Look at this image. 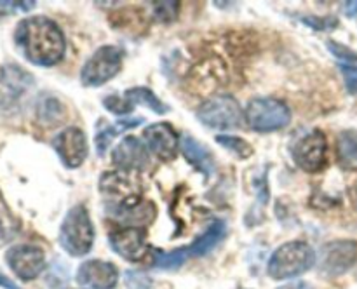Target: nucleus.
<instances>
[{"label":"nucleus","mask_w":357,"mask_h":289,"mask_svg":"<svg viewBox=\"0 0 357 289\" xmlns=\"http://www.w3.org/2000/svg\"><path fill=\"white\" fill-rule=\"evenodd\" d=\"M100 190L108 216L126 228H142L155 218V205L143 197L136 173L122 169L105 173L100 180Z\"/></svg>","instance_id":"nucleus-1"},{"label":"nucleus","mask_w":357,"mask_h":289,"mask_svg":"<svg viewBox=\"0 0 357 289\" xmlns=\"http://www.w3.org/2000/svg\"><path fill=\"white\" fill-rule=\"evenodd\" d=\"M14 40L24 58L38 66H52L65 56V37L58 24L45 16L23 19L16 28Z\"/></svg>","instance_id":"nucleus-2"},{"label":"nucleus","mask_w":357,"mask_h":289,"mask_svg":"<svg viewBox=\"0 0 357 289\" xmlns=\"http://www.w3.org/2000/svg\"><path fill=\"white\" fill-rule=\"evenodd\" d=\"M314 265H316V253L312 247L303 240H291L274 251L268 260L267 272L272 279L284 281L305 274Z\"/></svg>","instance_id":"nucleus-3"},{"label":"nucleus","mask_w":357,"mask_h":289,"mask_svg":"<svg viewBox=\"0 0 357 289\" xmlns=\"http://www.w3.org/2000/svg\"><path fill=\"white\" fill-rule=\"evenodd\" d=\"M59 244L72 256H84L93 249L94 226L84 205H75L66 212L59 228Z\"/></svg>","instance_id":"nucleus-4"},{"label":"nucleus","mask_w":357,"mask_h":289,"mask_svg":"<svg viewBox=\"0 0 357 289\" xmlns=\"http://www.w3.org/2000/svg\"><path fill=\"white\" fill-rule=\"evenodd\" d=\"M246 120L253 131L274 132L289 124L291 111L275 97H255L248 103Z\"/></svg>","instance_id":"nucleus-5"},{"label":"nucleus","mask_w":357,"mask_h":289,"mask_svg":"<svg viewBox=\"0 0 357 289\" xmlns=\"http://www.w3.org/2000/svg\"><path fill=\"white\" fill-rule=\"evenodd\" d=\"M197 118L208 127L227 131V129L241 127L244 115L236 97L229 96V94H220V96L208 100L199 108Z\"/></svg>","instance_id":"nucleus-6"},{"label":"nucleus","mask_w":357,"mask_h":289,"mask_svg":"<svg viewBox=\"0 0 357 289\" xmlns=\"http://www.w3.org/2000/svg\"><path fill=\"white\" fill-rule=\"evenodd\" d=\"M122 51L115 45H103L86 61L80 80L86 87H100L114 79L122 68Z\"/></svg>","instance_id":"nucleus-7"},{"label":"nucleus","mask_w":357,"mask_h":289,"mask_svg":"<svg viewBox=\"0 0 357 289\" xmlns=\"http://www.w3.org/2000/svg\"><path fill=\"white\" fill-rule=\"evenodd\" d=\"M357 261L356 240L340 239L328 242L319 251V268L324 275L337 277L351 270Z\"/></svg>","instance_id":"nucleus-8"},{"label":"nucleus","mask_w":357,"mask_h":289,"mask_svg":"<svg viewBox=\"0 0 357 289\" xmlns=\"http://www.w3.org/2000/svg\"><path fill=\"white\" fill-rule=\"evenodd\" d=\"M293 159L300 169L307 173H317L326 166V153H328V141L326 136L321 131H310L309 134L302 136L295 143L291 150Z\"/></svg>","instance_id":"nucleus-9"},{"label":"nucleus","mask_w":357,"mask_h":289,"mask_svg":"<svg viewBox=\"0 0 357 289\" xmlns=\"http://www.w3.org/2000/svg\"><path fill=\"white\" fill-rule=\"evenodd\" d=\"M6 261L21 281H33L45 268L44 251L37 246H28V244L10 247L6 253Z\"/></svg>","instance_id":"nucleus-10"},{"label":"nucleus","mask_w":357,"mask_h":289,"mask_svg":"<svg viewBox=\"0 0 357 289\" xmlns=\"http://www.w3.org/2000/svg\"><path fill=\"white\" fill-rule=\"evenodd\" d=\"M56 153L61 159L63 166L68 169H75L84 164L87 157V141L84 131L79 127H66L52 139Z\"/></svg>","instance_id":"nucleus-11"},{"label":"nucleus","mask_w":357,"mask_h":289,"mask_svg":"<svg viewBox=\"0 0 357 289\" xmlns=\"http://www.w3.org/2000/svg\"><path fill=\"white\" fill-rule=\"evenodd\" d=\"M143 138H145L149 152H152L157 159L164 162L176 159L178 150H180V138L169 124L157 122V124L149 125L143 131Z\"/></svg>","instance_id":"nucleus-12"},{"label":"nucleus","mask_w":357,"mask_h":289,"mask_svg":"<svg viewBox=\"0 0 357 289\" xmlns=\"http://www.w3.org/2000/svg\"><path fill=\"white\" fill-rule=\"evenodd\" d=\"M77 282L84 289H115L119 272L110 261L87 260L77 270Z\"/></svg>","instance_id":"nucleus-13"},{"label":"nucleus","mask_w":357,"mask_h":289,"mask_svg":"<svg viewBox=\"0 0 357 289\" xmlns=\"http://www.w3.org/2000/svg\"><path fill=\"white\" fill-rule=\"evenodd\" d=\"M112 160L115 166L129 173H139L150 166V153L142 141L135 136L122 139L112 152Z\"/></svg>","instance_id":"nucleus-14"},{"label":"nucleus","mask_w":357,"mask_h":289,"mask_svg":"<svg viewBox=\"0 0 357 289\" xmlns=\"http://www.w3.org/2000/svg\"><path fill=\"white\" fill-rule=\"evenodd\" d=\"M108 244L121 258L128 261H142L149 254L146 233L142 228H122L108 235Z\"/></svg>","instance_id":"nucleus-15"},{"label":"nucleus","mask_w":357,"mask_h":289,"mask_svg":"<svg viewBox=\"0 0 357 289\" xmlns=\"http://www.w3.org/2000/svg\"><path fill=\"white\" fill-rule=\"evenodd\" d=\"M180 146L181 153H183V157L188 160L190 166L201 171L204 176H211L213 171H215V159H213L211 152L202 143H199L192 136H183Z\"/></svg>","instance_id":"nucleus-16"},{"label":"nucleus","mask_w":357,"mask_h":289,"mask_svg":"<svg viewBox=\"0 0 357 289\" xmlns=\"http://www.w3.org/2000/svg\"><path fill=\"white\" fill-rule=\"evenodd\" d=\"M145 118L138 117V118H122L119 120L115 125L107 124L105 120L98 122V127H96V136H94V141H96V148L100 155H105L107 150L110 148L112 141L117 138V134L121 131H128V129L132 127H138L139 124H143Z\"/></svg>","instance_id":"nucleus-17"},{"label":"nucleus","mask_w":357,"mask_h":289,"mask_svg":"<svg viewBox=\"0 0 357 289\" xmlns=\"http://www.w3.org/2000/svg\"><path fill=\"white\" fill-rule=\"evenodd\" d=\"M225 232H227L225 221H222V219H216V221H213L211 226H209V228L206 230L202 235H199L197 239H195L194 242L187 247L188 258L204 256V254L211 253V251L215 249L220 242H222V239L225 237Z\"/></svg>","instance_id":"nucleus-18"},{"label":"nucleus","mask_w":357,"mask_h":289,"mask_svg":"<svg viewBox=\"0 0 357 289\" xmlns=\"http://www.w3.org/2000/svg\"><path fill=\"white\" fill-rule=\"evenodd\" d=\"M337 157L344 169L357 171V131H344L338 136Z\"/></svg>","instance_id":"nucleus-19"},{"label":"nucleus","mask_w":357,"mask_h":289,"mask_svg":"<svg viewBox=\"0 0 357 289\" xmlns=\"http://www.w3.org/2000/svg\"><path fill=\"white\" fill-rule=\"evenodd\" d=\"M124 97L132 104V107H135V104H145V107H149L150 110H153L159 115H164L166 111H169V107H167L166 103H162V101H160L152 91L146 89V87H132V89L126 91Z\"/></svg>","instance_id":"nucleus-20"},{"label":"nucleus","mask_w":357,"mask_h":289,"mask_svg":"<svg viewBox=\"0 0 357 289\" xmlns=\"http://www.w3.org/2000/svg\"><path fill=\"white\" fill-rule=\"evenodd\" d=\"M216 143H220V145H222L223 148L229 150V152L236 153L239 159H248V157L253 153V148H251L250 143H248L246 139L239 138V136H216Z\"/></svg>","instance_id":"nucleus-21"},{"label":"nucleus","mask_w":357,"mask_h":289,"mask_svg":"<svg viewBox=\"0 0 357 289\" xmlns=\"http://www.w3.org/2000/svg\"><path fill=\"white\" fill-rule=\"evenodd\" d=\"M187 247L185 249L171 251V253H159V256L153 261V267L162 268V270H174V268L181 267L187 261Z\"/></svg>","instance_id":"nucleus-22"},{"label":"nucleus","mask_w":357,"mask_h":289,"mask_svg":"<svg viewBox=\"0 0 357 289\" xmlns=\"http://www.w3.org/2000/svg\"><path fill=\"white\" fill-rule=\"evenodd\" d=\"M2 82L9 86L10 89H24L30 86L31 80L28 73H24L21 68L16 66H3L2 68Z\"/></svg>","instance_id":"nucleus-23"},{"label":"nucleus","mask_w":357,"mask_h":289,"mask_svg":"<svg viewBox=\"0 0 357 289\" xmlns=\"http://www.w3.org/2000/svg\"><path fill=\"white\" fill-rule=\"evenodd\" d=\"M38 115L45 122H59V117L63 115V107L54 97H47V100L42 101L40 108H38Z\"/></svg>","instance_id":"nucleus-24"},{"label":"nucleus","mask_w":357,"mask_h":289,"mask_svg":"<svg viewBox=\"0 0 357 289\" xmlns=\"http://www.w3.org/2000/svg\"><path fill=\"white\" fill-rule=\"evenodd\" d=\"M178 7H180L178 2H153V13L162 23H169L176 19Z\"/></svg>","instance_id":"nucleus-25"},{"label":"nucleus","mask_w":357,"mask_h":289,"mask_svg":"<svg viewBox=\"0 0 357 289\" xmlns=\"http://www.w3.org/2000/svg\"><path fill=\"white\" fill-rule=\"evenodd\" d=\"M103 104L108 111H112L115 115H128L135 108L124 96H115V94L114 96L105 97Z\"/></svg>","instance_id":"nucleus-26"},{"label":"nucleus","mask_w":357,"mask_h":289,"mask_svg":"<svg viewBox=\"0 0 357 289\" xmlns=\"http://www.w3.org/2000/svg\"><path fill=\"white\" fill-rule=\"evenodd\" d=\"M340 72L344 75L345 87H347L349 93L357 94V66L344 63V65H340Z\"/></svg>","instance_id":"nucleus-27"},{"label":"nucleus","mask_w":357,"mask_h":289,"mask_svg":"<svg viewBox=\"0 0 357 289\" xmlns=\"http://www.w3.org/2000/svg\"><path fill=\"white\" fill-rule=\"evenodd\" d=\"M302 21L303 24L316 28V30H333L338 24L335 17H303Z\"/></svg>","instance_id":"nucleus-28"},{"label":"nucleus","mask_w":357,"mask_h":289,"mask_svg":"<svg viewBox=\"0 0 357 289\" xmlns=\"http://www.w3.org/2000/svg\"><path fill=\"white\" fill-rule=\"evenodd\" d=\"M328 47L331 49V52H333L335 56H338L340 59H345V61H347V65L357 66V54L356 52H352L351 49L344 47V45H340V44H335V42H328Z\"/></svg>","instance_id":"nucleus-29"},{"label":"nucleus","mask_w":357,"mask_h":289,"mask_svg":"<svg viewBox=\"0 0 357 289\" xmlns=\"http://www.w3.org/2000/svg\"><path fill=\"white\" fill-rule=\"evenodd\" d=\"M126 282H128V286L131 289H149L152 286V281L146 275L139 274V272H128Z\"/></svg>","instance_id":"nucleus-30"},{"label":"nucleus","mask_w":357,"mask_h":289,"mask_svg":"<svg viewBox=\"0 0 357 289\" xmlns=\"http://www.w3.org/2000/svg\"><path fill=\"white\" fill-rule=\"evenodd\" d=\"M35 7V2H0V16H7V14H14L17 10H30Z\"/></svg>","instance_id":"nucleus-31"},{"label":"nucleus","mask_w":357,"mask_h":289,"mask_svg":"<svg viewBox=\"0 0 357 289\" xmlns=\"http://www.w3.org/2000/svg\"><path fill=\"white\" fill-rule=\"evenodd\" d=\"M0 288H3V289H20V288H17L16 282L10 281V279L7 277V275L3 274L2 270H0Z\"/></svg>","instance_id":"nucleus-32"},{"label":"nucleus","mask_w":357,"mask_h":289,"mask_svg":"<svg viewBox=\"0 0 357 289\" xmlns=\"http://www.w3.org/2000/svg\"><path fill=\"white\" fill-rule=\"evenodd\" d=\"M278 289H312V286H310L309 282L298 281V282H289V284L281 286V288H278Z\"/></svg>","instance_id":"nucleus-33"},{"label":"nucleus","mask_w":357,"mask_h":289,"mask_svg":"<svg viewBox=\"0 0 357 289\" xmlns=\"http://www.w3.org/2000/svg\"><path fill=\"white\" fill-rule=\"evenodd\" d=\"M344 13H345V16L356 17L357 16V2H345Z\"/></svg>","instance_id":"nucleus-34"},{"label":"nucleus","mask_w":357,"mask_h":289,"mask_svg":"<svg viewBox=\"0 0 357 289\" xmlns=\"http://www.w3.org/2000/svg\"><path fill=\"white\" fill-rule=\"evenodd\" d=\"M9 239H10V235L7 233L6 226L2 225V221H0V246H3V244H6Z\"/></svg>","instance_id":"nucleus-35"}]
</instances>
